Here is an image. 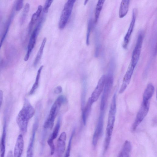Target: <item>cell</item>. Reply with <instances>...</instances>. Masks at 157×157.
Returning a JSON list of instances; mask_svg holds the SVG:
<instances>
[{
    "label": "cell",
    "instance_id": "6da1fadb",
    "mask_svg": "<svg viewBox=\"0 0 157 157\" xmlns=\"http://www.w3.org/2000/svg\"><path fill=\"white\" fill-rule=\"evenodd\" d=\"M35 110L28 99L25 98L23 106L17 118V122L21 132L24 133L27 130L28 121L34 115Z\"/></svg>",
    "mask_w": 157,
    "mask_h": 157
},
{
    "label": "cell",
    "instance_id": "7a4b0ae2",
    "mask_svg": "<svg viewBox=\"0 0 157 157\" xmlns=\"http://www.w3.org/2000/svg\"><path fill=\"white\" fill-rule=\"evenodd\" d=\"M111 63L110 67L106 76L105 84L103 89V92L101 96L100 105L101 111H103L112 89L113 82V63Z\"/></svg>",
    "mask_w": 157,
    "mask_h": 157
},
{
    "label": "cell",
    "instance_id": "3957f363",
    "mask_svg": "<svg viewBox=\"0 0 157 157\" xmlns=\"http://www.w3.org/2000/svg\"><path fill=\"white\" fill-rule=\"evenodd\" d=\"M66 97L63 95L59 96L56 100L50 109L48 116L45 121L44 128L45 129L52 128L55 119L62 104L67 101Z\"/></svg>",
    "mask_w": 157,
    "mask_h": 157
},
{
    "label": "cell",
    "instance_id": "277c9868",
    "mask_svg": "<svg viewBox=\"0 0 157 157\" xmlns=\"http://www.w3.org/2000/svg\"><path fill=\"white\" fill-rule=\"evenodd\" d=\"M116 111V94L115 93L113 96L109 111L106 136L111 137L115 121Z\"/></svg>",
    "mask_w": 157,
    "mask_h": 157
},
{
    "label": "cell",
    "instance_id": "5b68a950",
    "mask_svg": "<svg viewBox=\"0 0 157 157\" xmlns=\"http://www.w3.org/2000/svg\"><path fill=\"white\" fill-rule=\"evenodd\" d=\"M144 33L142 31L139 33L136 44L132 52L130 64L136 67L139 61L144 38Z\"/></svg>",
    "mask_w": 157,
    "mask_h": 157
},
{
    "label": "cell",
    "instance_id": "8992f818",
    "mask_svg": "<svg viewBox=\"0 0 157 157\" xmlns=\"http://www.w3.org/2000/svg\"><path fill=\"white\" fill-rule=\"evenodd\" d=\"M74 3L67 1L64 5L61 13L59 23V27L60 29L66 26L71 15Z\"/></svg>",
    "mask_w": 157,
    "mask_h": 157
},
{
    "label": "cell",
    "instance_id": "52a82bcc",
    "mask_svg": "<svg viewBox=\"0 0 157 157\" xmlns=\"http://www.w3.org/2000/svg\"><path fill=\"white\" fill-rule=\"evenodd\" d=\"M149 109V101L142 102L141 107L137 113L136 119L132 125L133 131L136 130L137 128L147 115Z\"/></svg>",
    "mask_w": 157,
    "mask_h": 157
},
{
    "label": "cell",
    "instance_id": "ba28073f",
    "mask_svg": "<svg viewBox=\"0 0 157 157\" xmlns=\"http://www.w3.org/2000/svg\"><path fill=\"white\" fill-rule=\"evenodd\" d=\"M137 14V10L134 8L132 12V18L128 31L124 37L122 44L123 48L126 49L129 43L131 37L135 26Z\"/></svg>",
    "mask_w": 157,
    "mask_h": 157
},
{
    "label": "cell",
    "instance_id": "9c48e42d",
    "mask_svg": "<svg viewBox=\"0 0 157 157\" xmlns=\"http://www.w3.org/2000/svg\"><path fill=\"white\" fill-rule=\"evenodd\" d=\"M101 111L92 139V144L94 147L97 145L103 132L104 112L103 111Z\"/></svg>",
    "mask_w": 157,
    "mask_h": 157
},
{
    "label": "cell",
    "instance_id": "30bf717a",
    "mask_svg": "<svg viewBox=\"0 0 157 157\" xmlns=\"http://www.w3.org/2000/svg\"><path fill=\"white\" fill-rule=\"evenodd\" d=\"M41 26L37 25L32 33L29 42L27 53L24 58V60L27 61L29 57L30 54L33 49L36 43L37 36L39 33Z\"/></svg>",
    "mask_w": 157,
    "mask_h": 157
},
{
    "label": "cell",
    "instance_id": "8fae6325",
    "mask_svg": "<svg viewBox=\"0 0 157 157\" xmlns=\"http://www.w3.org/2000/svg\"><path fill=\"white\" fill-rule=\"evenodd\" d=\"M106 76L102 75L98 80L95 89L92 92L91 97L89 98L92 103L96 101L98 99L101 93L103 90Z\"/></svg>",
    "mask_w": 157,
    "mask_h": 157
},
{
    "label": "cell",
    "instance_id": "7c38bea8",
    "mask_svg": "<svg viewBox=\"0 0 157 157\" xmlns=\"http://www.w3.org/2000/svg\"><path fill=\"white\" fill-rule=\"evenodd\" d=\"M135 67L130 64L124 77L122 83L119 91V93H123L130 82Z\"/></svg>",
    "mask_w": 157,
    "mask_h": 157
},
{
    "label": "cell",
    "instance_id": "4fadbf2b",
    "mask_svg": "<svg viewBox=\"0 0 157 157\" xmlns=\"http://www.w3.org/2000/svg\"><path fill=\"white\" fill-rule=\"evenodd\" d=\"M38 117H37L36 118L35 121L33 125L32 136L30 140V141L27 151V157H31L33 156V146L35 135L38 128Z\"/></svg>",
    "mask_w": 157,
    "mask_h": 157
},
{
    "label": "cell",
    "instance_id": "5bb4252c",
    "mask_svg": "<svg viewBox=\"0 0 157 157\" xmlns=\"http://www.w3.org/2000/svg\"><path fill=\"white\" fill-rule=\"evenodd\" d=\"M66 134L65 132L61 133L57 140V151L59 156H60L64 152L65 148Z\"/></svg>",
    "mask_w": 157,
    "mask_h": 157
},
{
    "label": "cell",
    "instance_id": "9a60e30c",
    "mask_svg": "<svg viewBox=\"0 0 157 157\" xmlns=\"http://www.w3.org/2000/svg\"><path fill=\"white\" fill-rule=\"evenodd\" d=\"M24 146V142L23 136L20 134L17 140L14 149V156L20 157L22 155Z\"/></svg>",
    "mask_w": 157,
    "mask_h": 157
},
{
    "label": "cell",
    "instance_id": "2e32d148",
    "mask_svg": "<svg viewBox=\"0 0 157 157\" xmlns=\"http://www.w3.org/2000/svg\"><path fill=\"white\" fill-rule=\"evenodd\" d=\"M6 118V117L5 116L4 118V122L3 128V131L0 142V156L1 157H4L5 151V143L7 126Z\"/></svg>",
    "mask_w": 157,
    "mask_h": 157
},
{
    "label": "cell",
    "instance_id": "e0dca14e",
    "mask_svg": "<svg viewBox=\"0 0 157 157\" xmlns=\"http://www.w3.org/2000/svg\"><path fill=\"white\" fill-rule=\"evenodd\" d=\"M43 7L41 5L39 6L36 12L33 14L29 25L28 33H30L33 27L39 17L43 10Z\"/></svg>",
    "mask_w": 157,
    "mask_h": 157
},
{
    "label": "cell",
    "instance_id": "ac0fdd59",
    "mask_svg": "<svg viewBox=\"0 0 157 157\" xmlns=\"http://www.w3.org/2000/svg\"><path fill=\"white\" fill-rule=\"evenodd\" d=\"M155 91V87L151 83L147 86L143 95V102H148L152 97Z\"/></svg>",
    "mask_w": 157,
    "mask_h": 157
},
{
    "label": "cell",
    "instance_id": "d6986e66",
    "mask_svg": "<svg viewBox=\"0 0 157 157\" xmlns=\"http://www.w3.org/2000/svg\"><path fill=\"white\" fill-rule=\"evenodd\" d=\"M130 0H122L120 4L119 15L120 18H122L125 16L127 13Z\"/></svg>",
    "mask_w": 157,
    "mask_h": 157
},
{
    "label": "cell",
    "instance_id": "ffe728a7",
    "mask_svg": "<svg viewBox=\"0 0 157 157\" xmlns=\"http://www.w3.org/2000/svg\"><path fill=\"white\" fill-rule=\"evenodd\" d=\"M132 149V146L131 143L128 140H126L124 142L118 156L120 157H129Z\"/></svg>",
    "mask_w": 157,
    "mask_h": 157
},
{
    "label": "cell",
    "instance_id": "44dd1931",
    "mask_svg": "<svg viewBox=\"0 0 157 157\" xmlns=\"http://www.w3.org/2000/svg\"><path fill=\"white\" fill-rule=\"evenodd\" d=\"M93 103L89 98L86 106L82 110V119L84 125L86 123L87 120L91 112L92 105Z\"/></svg>",
    "mask_w": 157,
    "mask_h": 157
},
{
    "label": "cell",
    "instance_id": "7402d4cb",
    "mask_svg": "<svg viewBox=\"0 0 157 157\" xmlns=\"http://www.w3.org/2000/svg\"><path fill=\"white\" fill-rule=\"evenodd\" d=\"M46 41V38L44 37L42 40L41 45L34 60V65L35 66H37L41 59Z\"/></svg>",
    "mask_w": 157,
    "mask_h": 157
},
{
    "label": "cell",
    "instance_id": "603a6c76",
    "mask_svg": "<svg viewBox=\"0 0 157 157\" xmlns=\"http://www.w3.org/2000/svg\"><path fill=\"white\" fill-rule=\"evenodd\" d=\"M43 65L41 66L38 70L36 77L35 82L29 93V95H31L34 94L39 86V79L42 70L43 68Z\"/></svg>",
    "mask_w": 157,
    "mask_h": 157
},
{
    "label": "cell",
    "instance_id": "cb8c5ba5",
    "mask_svg": "<svg viewBox=\"0 0 157 157\" xmlns=\"http://www.w3.org/2000/svg\"><path fill=\"white\" fill-rule=\"evenodd\" d=\"M105 0H98L94 16V23H96L99 18L100 14L102 9Z\"/></svg>",
    "mask_w": 157,
    "mask_h": 157
},
{
    "label": "cell",
    "instance_id": "d4e9b609",
    "mask_svg": "<svg viewBox=\"0 0 157 157\" xmlns=\"http://www.w3.org/2000/svg\"><path fill=\"white\" fill-rule=\"evenodd\" d=\"M30 9V5L28 3H26L24 6L20 19V22L22 25L25 22L28 15Z\"/></svg>",
    "mask_w": 157,
    "mask_h": 157
},
{
    "label": "cell",
    "instance_id": "484cf974",
    "mask_svg": "<svg viewBox=\"0 0 157 157\" xmlns=\"http://www.w3.org/2000/svg\"><path fill=\"white\" fill-rule=\"evenodd\" d=\"M61 122V117H59L56 125L50 137L54 140L57 137L60 129Z\"/></svg>",
    "mask_w": 157,
    "mask_h": 157
},
{
    "label": "cell",
    "instance_id": "4316f807",
    "mask_svg": "<svg viewBox=\"0 0 157 157\" xmlns=\"http://www.w3.org/2000/svg\"><path fill=\"white\" fill-rule=\"evenodd\" d=\"M93 22L92 19H90L88 23L87 31L86 43L87 45L90 44V37L91 29L93 27Z\"/></svg>",
    "mask_w": 157,
    "mask_h": 157
},
{
    "label": "cell",
    "instance_id": "83f0119b",
    "mask_svg": "<svg viewBox=\"0 0 157 157\" xmlns=\"http://www.w3.org/2000/svg\"><path fill=\"white\" fill-rule=\"evenodd\" d=\"M75 133V130H74L72 132V133L71 136L69 140V143L68 145V146L67 147V149L66 151V153L65 154V156L66 157H68L70 156V151L71 149V143L72 141V140L74 136Z\"/></svg>",
    "mask_w": 157,
    "mask_h": 157
},
{
    "label": "cell",
    "instance_id": "f1b7e54d",
    "mask_svg": "<svg viewBox=\"0 0 157 157\" xmlns=\"http://www.w3.org/2000/svg\"><path fill=\"white\" fill-rule=\"evenodd\" d=\"M24 0H17L15 4V10L19 11L21 10L24 6Z\"/></svg>",
    "mask_w": 157,
    "mask_h": 157
},
{
    "label": "cell",
    "instance_id": "f546056e",
    "mask_svg": "<svg viewBox=\"0 0 157 157\" xmlns=\"http://www.w3.org/2000/svg\"><path fill=\"white\" fill-rule=\"evenodd\" d=\"M53 0H46L43 10L44 13H48L49 9L52 3Z\"/></svg>",
    "mask_w": 157,
    "mask_h": 157
},
{
    "label": "cell",
    "instance_id": "4dcf8cb0",
    "mask_svg": "<svg viewBox=\"0 0 157 157\" xmlns=\"http://www.w3.org/2000/svg\"><path fill=\"white\" fill-rule=\"evenodd\" d=\"M47 143L50 148L51 154L52 155L54 154L55 151V147L53 142V140L50 137L48 140Z\"/></svg>",
    "mask_w": 157,
    "mask_h": 157
},
{
    "label": "cell",
    "instance_id": "1f68e13d",
    "mask_svg": "<svg viewBox=\"0 0 157 157\" xmlns=\"http://www.w3.org/2000/svg\"><path fill=\"white\" fill-rule=\"evenodd\" d=\"M62 88L61 86H59L56 87L54 90V93L56 94H58L61 93Z\"/></svg>",
    "mask_w": 157,
    "mask_h": 157
},
{
    "label": "cell",
    "instance_id": "d6a6232c",
    "mask_svg": "<svg viewBox=\"0 0 157 157\" xmlns=\"http://www.w3.org/2000/svg\"><path fill=\"white\" fill-rule=\"evenodd\" d=\"M3 99V93L2 90H0V110L2 104Z\"/></svg>",
    "mask_w": 157,
    "mask_h": 157
},
{
    "label": "cell",
    "instance_id": "836d02e7",
    "mask_svg": "<svg viewBox=\"0 0 157 157\" xmlns=\"http://www.w3.org/2000/svg\"><path fill=\"white\" fill-rule=\"evenodd\" d=\"M12 152L11 151H10L9 152L8 154V157H11L12 156Z\"/></svg>",
    "mask_w": 157,
    "mask_h": 157
},
{
    "label": "cell",
    "instance_id": "e575fe53",
    "mask_svg": "<svg viewBox=\"0 0 157 157\" xmlns=\"http://www.w3.org/2000/svg\"><path fill=\"white\" fill-rule=\"evenodd\" d=\"M76 0H68L67 1L73 3H75Z\"/></svg>",
    "mask_w": 157,
    "mask_h": 157
},
{
    "label": "cell",
    "instance_id": "d590c367",
    "mask_svg": "<svg viewBox=\"0 0 157 157\" xmlns=\"http://www.w3.org/2000/svg\"><path fill=\"white\" fill-rule=\"evenodd\" d=\"M89 0H85L84 2V5H86L87 3L88 2Z\"/></svg>",
    "mask_w": 157,
    "mask_h": 157
}]
</instances>
